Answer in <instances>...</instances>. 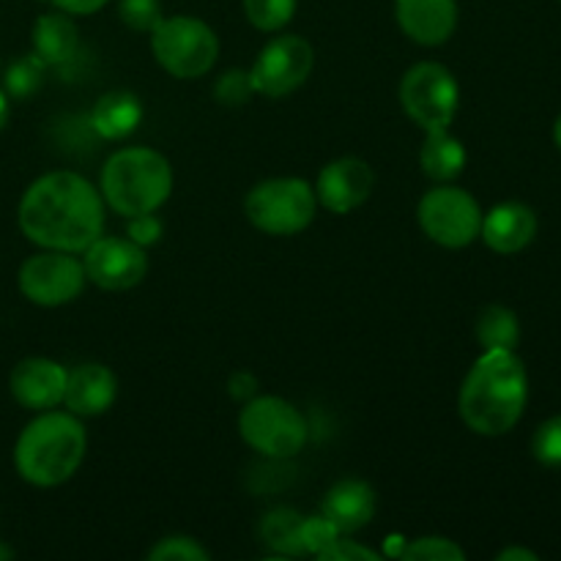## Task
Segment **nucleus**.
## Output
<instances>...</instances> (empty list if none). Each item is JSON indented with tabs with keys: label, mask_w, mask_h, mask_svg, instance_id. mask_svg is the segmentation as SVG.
<instances>
[{
	"label": "nucleus",
	"mask_w": 561,
	"mask_h": 561,
	"mask_svg": "<svg viewBox=\"0 0 561 561\" xmlns=\"http://www.w3.org/2000/svg\"><path fill=\"white\" fill-rule=\"evenodd\" d=\"M20 230L42 250L85 252L104 230V197L80 173L55 170L25 190Z\"/></svg>",
	"instance_id": "f257e3e1"
},
{
	"label": "nucleus",
	"mask_w": 561,
	"mask_h": 561,
	"mask_svg": "<svg viewBox=\"0 0 561 561\" xmlns=\"http://www.w3.org/2000/svg\"><path fill=\"white\" fill-rule=\"evenodd\" d=\"M529 378L515 351H485L460 387L458 409L477 436H504L520 422Z\"/></svg>",
	"instance_id": "f03ea898"
},
{
	"label": "nucleus",
	"mask_w": 561,
	"mask_h": 561,
	"mask_svg": "<svg viewBox=\"0 0 561 561\" xmlns=\"http://www.w3.org/2000/svg\"><path fill=\"white\" fill-rule=\"evenodd\" d=\"M88 436L80 416L64 411H38L20 433L14 466L25 482L36 488H58L77 474L85 460Z\"/></svg>",
	"instance_id": "7ed1b4c3"
},
{
	"label": "nucleus",
	"mask_w": 561,
	"mask_h": 561,
	"mask_svg": "<svg viewBox=\"0 0 561 561\" xmlns=\"http://www.w3.org/2000/svg\"><path fill=\"white\" fill-rule=\"evenodd\" d=\"M99 192L124 219L159 211L173 192V168L153 148H121L104 162Z\"/></svg>",
	"instance_id": "20e7f679"
},
{
	"label": "nucleus",
	"mask_w": 561,
	"mask_h": 561,
	"mask_svg": "<svg viewBox=\"0 0 561 561\" xmlns=\"http://www.w3.org/2000/svg\"><path fill=\"white\" fill-rule=\"evenodd\" d=\"M239 433L263 458L288 460L305 449L310 427L294 403L274 394H255L241 409Z\"/></svg>",
	"instance_id": "39448f33"
},
{
	"label": "nucleus",
	"mask_w": 561,
	"mask_h": 561,
	"mask_svg": "<svg viewBox=\"0 0 561 561\" xmlns=\"http://www.w3.org/2000/svg\"><path fill=\"white\" fill-rule=\"evenodd\" d=\"M151 49L168 75L179 80H197L217 64L219 38L214 27L197 16H162V22L151 31Z\"/></svg>",
	"instance_id": "423d86ee"
},
{
	"label": "nucleus",
	"mask_w": 561,
	"mask_h": 561,
	"mask_svg": "<svg viewBox=\"0 0 561 561\" xmlns=\"http://www.w3.org/2000/svg\"><path fill=\"white\" fill-rule=\"evenodd\" d=\"M252 228L266 236H296L316 219L318 197L301 179H268L250 190L244 201Z\"/></svg>",
	"instance_id": "0eeeda50"
},
{
	"label": "nucleus",
	"mask_w": 561,
	"mask_h": 561,
	"mask_svg": "<svg viewBox=\"0 0 561 561\" xmlns=\"http://www.w3.org/2000/svg\"><path fill=\"white\" fill-rule=\"evenodd\" d=\"M458 80L447 66L433 60L411 66L400 82V104L405 115L425 131L449 129L458 115Z\"/></svg>",
	"instance_id": "6e6552de"
},
{
	"label": "nucleus",
	"mask_w": 561,
	"mask_h": 561,
	"mask_svg": "<svg viewBox=\"0 0 561 561\" xmlns=\"http://www.w3.org/2000/svg\"><path fill=\"white\" fill-rule=\"evenodd\" d=\"M420 228L431 241L447 250H463L480 236L482 208L474 195L453 184L433 186L416 208Z\"/></svg>",
	"instance_id": "1a4fd4ad"
},
{
	"label": "nucleus",
	"mask_w": 561,
	"mask_h": 561,
	"mask_svg": "<svg viewBox=\"0 0 561 561\" xmlns=\"http://www.w3.org/2000/svg\"><path fill=\"white\" fill-rule=\"evenodd\" d=\"M312 66H316V53L307 38L294 36V33L277 36L261 49L255 66H252V88L268 99L290 96L310 80Z\"/></svg>",
	"instance_id": "9d476101"
},
{
	"label": "nucleus",
	"mask_w": 561,
	"mask_h": 561,
	"mask_svg": "<svg viewBox=\"0 0 561 561\" xmlns=\"http://www.w3.org/2000/svg\"><path fill=\"white\" fill-rule=\"evenodd\" d=\"M85 283V268L75 252L44 250L42 255L27 257L20 268L22 296L38 307L69 305L82 294Z\"/></svg>",
	"instance_id": "9b49d317"
},
{
	"label": "nucleus",
	"mask_w": 561,
	"mask_h": 561,
	"mask_svg": "<svg viewBox=\"0 0 561 561\" xmlns=\"http://www.w3.org/2000/svg\"><path fill=\"white\" fill-rule=\"evenodd\" d=\"M85 277L102 290H129L148 274V255L140 244L118 236H99L82 255Z\"/></svg>",
	"instance_id": "f8f14e48"
},
{
	"label": "nucleus",
	"mask_w": 561,
	"mask_h": 561,
	"mask_svg": "<svg viewBox=\"0 0 561 561\" xmlns=\"http://www.w3.org/2000/svg\"><path fill=\"white\" fill-rule=\"evenodd\" d=\"M376 173L359 157H340L321 170L316 181L318 206L332 214H351L373 195Z\"/></svg>",
	"instance_id": "ddd939ff"
},
{
	"label": "nucleus",
	"mask_w": 561,
	"mask_h": 561,
	"mask_svg": "<svg viewBox=\"0 0 561 561\" xmlns=\"http://www.w3.org/2000/svg\"><path fill=\"white\" fill-rule=\"evenodd\" d=\"M66 378H69V370L60 367L58 362L44 359V356H31V359H22L11 370L9 387L22 409L49 411L64 403Z\"/></svg>",
	"instance_id": "4468645a"
},
{
	"label": "nucleus",
	"mask_w": 561,
	"mask_h": 561,
	"mask_svg": "<svg viewBox=\"0 0 561 561\" xmlns=\"http://www.w3.org/2000/svg\"><path fill=\"white\" fill-rule=\"evenodd\" d=\"M398 25L422 47H442L458 27V0H394Z\"/></svg>",
	"instance_id": "2eb2a0df"
},
{
	"label": "nucleus",
	"mask_w": 561,
	"mask_h": 561,
	"mask_svg": "<svg viewBox=\"0 0 561 561\" xmlns=\"http://www.w3.org/2000/svg\"><path fill=\"white\" fill-rule=\"evenodd\" d=\"M480 236L499 255H515L535 241L537 217L524 203H499L491 211L482 214Z\"/></svg>",
	"instance_id": "dca6fc26"
},
{
	"label": "nucleus",
	"mask_w": 561,
	"mask_h": 561,
	"mask_svg": "<svg viewBox=\"0 0 561 561\" xmlns=\"http://www.w3.org/2000/svg\"><path fill=\"white\" fill-rule=\"evenodd\" d=\"M115 394H118V381L113 370L96 362H85L69 370L64 405L77 416H99L113 409Z\"/></svg>",
	"instance_id": "f3484780"
},
{
	"label": "nucleus",
	"mask_w": 561,
	"mask_h": 561,
	"mask_svg": "<svg viewBox=\"0 0 561 561\" xmlns=\"http://www.w3.org/2000/svg\"><path fill=\"white\" fill-rule=\"evenodd\" d=\"M323 515L343 535H354L376 515V491L362 480H340L323 499Z\"/></svg>",
	"instance_id": "a211bd4d"
},
{
	"label": "nucleus",
	"mask_w": 561,
	"mask_h": 561,
	"mask_svg": "<svg viewBox=\"0 0 561 561\" xmlns=\"http://www.w3.org/2000/svg\"><path fill=\"white\" fill-rule=\"evenodd\" d=\"M33 55L44 60L47 66H60L75 58L80 47V33H77L75 20L66 11H49L33 22Z\"/></svg>",
	"instance_id": "6ab92c4d"
},
{
	"label": "nucleus",
	"mask_w": 561,
	"mask_h": 561,
	"mask_svg": "<svg viewBox=\"0 0 561 561\" xmlns=\"http://www.w3.org/2000/svg\"><path fill=\"white\" fill-rule=\"evenodd\" d=\"M142 104L129 91H110L96 102L91 113V126L104 140H124L140 126Z\"/></svg>",
	"instance_id": "aec40b11"
},
{
	"label": "nucleus",
	"mask_w": 561,
	"mask_h": 561,
	"mask_svg": "<svg viewBox=\"0 0 561 561\" xmlns=\"http://www.w3.org/2000/svg\"><path fill=\"white\" fill-rule=\"evenodd\" d=\"M420 164L427 179L438 184H449L458 179L466 168V148L458 137L449 135V129L425 131V142L420 151Z\"/></svg>",
	"instance_id": "412c9836"
},
{
	"label": "nucleus",
	"mask_w": 561,
	"mask_h": 561,
	"mask_svg": "<svg viewBox=\"0 0 561 561\" xmlns=\"http://www.w3.org/2000/svg\"><path fill=\"white\" fill-rule=\"evenodd\" d=\"M474 332L482 351H515L520 340V323L510 307L491 305L480 312Z\"/></svg>",
	"instance_id": "4be33fe9"
},
{
	"label": "nucleus",
	"mask_w": 561,
	"mask_h": 561,
	"mask_svg": "<svg viewBox=\"0 0 561 561\" xmlns=\"http://www.w3.org/2000/svg\"><path fill=\"white\" fill-rule=\"evenodd\" d=\"M301 515L296 510L279 507L263 518L261 537L272 551L283 553V557H305L301 548Z\"/></svg>",
	"instance_id": "5701e85b"
},
{
	"label": "nucleus",
	"mask_w": 561,
	"mask_h": 561,
	"mask_svg": "<svg viewBox=\"0 0 561 561\" xmlns=\"http://www.w3.org/2000/svg\"><path fill=\"white\" fill-rule=\"evenodd\" d=\"M44 69H47V64H44L38 55L31 53V55H22V58H16L14 64L5 69V91H9V96H14V99L33 96V93L42 88Z\"/></svg>",
	"instance_id": "b1692460"
},
{
	"label": "nucleus",
	"mask_w": 561,
	"mask_h": 561,
	"mask_svg": "<svg viewBox=\"0 0 561 561\" xmlns=\"http://www.w3.org/2000/svg\"><path fill=\"white\" fill-rule=\"evenodd\" d=\"M244 14L257 31L277 33L294 20L296 0H244Z\"/></svg>",
	"instance_id": "393cba45"
},
{
	"label": "nucleus",
	"mask_w": 561,
	"mask_h": 561,
	"mask_svg": "<svg viewBox=\"0 0 561 561\" xmlns=\"http://www.w3.org/2000/svg\"><path fill=\"white\" fill-rule=\"evenodd\" d=\"M343 537V531L327 518V515H312V518L301 520V548L305 557L323 559V553Z\"/></svg>",
	"instance_id": "a878e982"
},
{
	"label": "nucleus",
	"mask_w": 561,
	"mask_h": 561,
	"mask_svg": "<svg viewBox=\"0 0 561 561\" xmlns=\"http://www.w3.org/2000/svg\"><path fill=\"white\" fill-rule=\"evenodd\" d=\"M409 561H466V551L447 537H420L400 551Z\"/></svg>",
	"instance_id": "bb28decb"
},
{
	"label": "nucleus",
	"mask_w": 561,
	"mask_h": 561,
	"mask_svg": "<svg viewBox=\"0 0 561 561\" xmlns=\"http://www.w3.org/2000/svg\"><path fill=\"white\" fill-rule=\"evenodd\" d=\"M118 16L131 31L151 33L164 14L159 0H118Z\"/></svg>",
	"instance_id": "cd10ccee"
},
{
	"label": "nucleus",
	"mask_w": 561,
	"mask_h": 561,
	"mask_svg": "<svg viewBox=\"0 0 561 561\" xmlns=\"http://www.w3.org/2000/svg\"><path fill=\"white\" fill-rule=\"evenodd\" d=\"M151 561H206L208 551L197 540L184 535H173L159 540L157 546L148 551Z\"/></svg>",
	"instance_id": "c85d7f7f"
},
{
	"label": "nucleus",
	"mask_w": 561,
	"mask_h": 561,
	"mask_svg": "<svg viewBox=\"0 0 561 561\" xmlns=\"http://www.w3.org/2000/svg\"><path fill=\"white\" fill-rule=\"evenodd\" d=\"M531 455L542 466L561 469V416H553L537 427L535 438H531Z\"/></svg>",
	"instance_id": "c756f323"
},
{
	"label": "nucleus",
	"mask_w": 561,
	"mask_h": 561,
	"mask_svg": "<svg viewBox=\"0 0 561 561\" xmlns=\"http://www.w3.org/2000/svg\"><path fill=\"white\" fill-rule=\"evenodd\" d=\"M252 93H255V88H252L250 71H228V75L219 77L217 85H214V96H217V102L225 104V107H239V104H244Z\"/></svg>",
	"instance_id": "7c9ffc66"
},
{
	"label": "nucleus",
	"mask_w": 561,
	"mask_h": 561,
	"mask_svg": "<svg viewBox=\"0 0 561 561\" xmlns=\"http://www.w3.org/2000/svg\"><path fill=\"white\" fill-rule=\"evenodd\" d=\"M126 239H131L135 244H140L142 250L151 244H157V241L162 239V222H159L157 211L129 217V225H126Z\"/></svg>",
	"instance_id": "2f4dec72"
},
{
	"label": "nucleus",
	"mask_w": 561,
	"mask_h": 561,
	"mask_svg": "<svg viewBox=\"0 0 561 561\" xmlns=\"http://www.w3.org/2000/svg\"><path fill=\"white\" fill-rule=\"evenodd\" d=\"M323 559L327 561H381L383 557L381 553L370 551V548L359 546V542L343 540V537H340V540L323 553Z\"/></svg>",
	"instance_id": "473e14b6"
},
{
	"label": "nucleus",
	"mask_w": 561,
	"mask_h": 561,
	"mask_svg": "<svg viewBox=\"0 0 561 561\" xmlns=\"http://www.w3.org/2000/svg\"><path fill=\"white\" fill-rule=\"evenodd\" d=\"M55 9L66 11V14H77V16H88V14H96L99 9H104L107 0H49Z\"/></svg>",
	"instance_id": "72a5a7b5"
},
{
	"label": "nucleus",
	"mask_w": 561,
	"mask_h": 561,
	"mask_svg": "<svg viewBox=\"0 0 561 561\" xmlns=\"http://www.w3.org/2000/svg\"><path fill=\"white\" fill-rule=\"evenodd\" d=\"M228 392H230V398H236V400H250V398H255V392H257V378L252 376V373H236V376L230 378Z\"/></svg>",
	"instance_id": "f704fd0d"
},
{
	"label": "nucleus",
	"mask_w": 561,
	"mask_h": 561,
	"mask_svg": "<svg viewBox=\"0 0 561 561\" xmlns=\"http://www.w3.org/2000/svg\"><path fill=\"white\" fill-rule=\"evenodd\" d=\"M499 561H537L535 551H529V548H507V551H502L496 557Z\"/></svg>",
	"instance_id": "c9c22d12"
},
{
	"label": "nucleus",
	"mask_w": 561,
	"mask_h": 561,
	"mask_svg": "<svg viewBox=\"0 0 561 561\" xmlns=\"http://www.w3.org/2000/svg\"><path fill=\"white\" fill-rule=\"evenodd\" d=\"M5 121H9V99H5V93L0 91V129L5 126Z\"/></svg>",
	"instance_id": "e433bc0d"
},
{
	"label": "nucleus",
	"mask_w": 561,
	"mask_h": 561,
	"mask_svg": "<svg viewBox=\"0 0 561 561\" xmlns=\"http://www.w3.org/2000/svg\"><path fill=\"white\" fill-rule=\"evenodd\" d=\"M553 140H557V146L561 148V115L557 118V124H553Z\"/></svg>",
	"instance_id": "4c0bfd02"
},
{
	"label": "nucleus",
	"mask_w": 561,
	"mask_h": 561,
	"mask_svg": "<svg viewBox=\"0 0 561 561\" xmlns=\"http://www.w3.org/2000/svg\"><path fill=\"white\" fill-rule=\"evenodd\" d=\"M9 557H11V548L0 546V559H9Z\"/></svg>",
	"instance_id": "58836bf2"
}]
</instances>
